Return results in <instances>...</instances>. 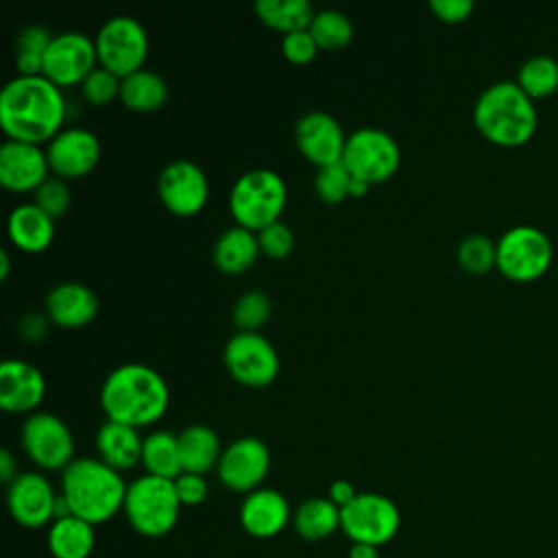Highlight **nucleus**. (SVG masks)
Here are the masks:
<instances>
[{
	"instance_id": "f257e3e1",
	"label": "nucleus",
	"mask_w": 558,
	"mask_h": 558,
	"mask_svg": "<svg viewBox=\"0 0 558 558\" xmlns=\"http://www.w3.org/2000/svg\"><path fill=\"white\" fill-rule=\"evenodd\" d=\"M68 116L63 89L39 76H13L0 92V126L9 140L48 144Z\"/></svg>"
},
{
	"instance_id": "f03ea898",
	"label": "nucleus",
	"mask_w": 558,
	"mask_h": 558,
	"mask_svg": "<svg viewBox=\"0 0 558 558\" xmlns=\"http://www.w3.org/2000/svg\"><path fill=\"white\" fill-rule=\"evenodd\" d=\"M170 390L166 379L148 364L126 362L116 366L102 381L100 408L107 421L135 429L155 425L168 410Z\"/></svg>"
},
{
	"instance_id": "7ed1b4c3",
	"label": "nucleus",
	"mask_w": 558,
	"mask_h": 558,
	"mask_svg": "<svg viewBox=\"0 0 558 558\" xmlns=\"http://www.w3.org/2000/svg\"><path fill=\"white\" fill-rule=\"evenodd\" d=\"M473 122L490 144L514 148L532 140L538 111L517 81H497L480 92L473 105Z\"/></svg>"
},
{
	"instance_id": "20e7f679",
	"label": "nucleus",
	"mask_w": 558,
	"mask_h": 558,
	"mask_svg": "<svg viewBox=\"0 0 558 558\" xmlns=\"http://www.w3.org/2000/svg\"><path fill=\"white\" fill-rule=\"evenodd\" d=\"M126 488L122 473L100 458H74L61 471V495L74 517L96 525L124 508Z\"/></svg>"
},
{
	"instance_id": "39448f33",
	"label": "nucleus",
	"mask_w": 558,
	"mask_h": 558,
	"mask_svg": "<svg viewBox=\"0 0 558 558\" xmlns=\"http://www.w3.org/2000/svg\"><path fill=\"white\" fill-rule=\"evenodd\" d=\"M286 203V181L270 168H255L240 174L229 192V211L235 225L253 233L281 220Z\"/></svg>"
},
{
	"instance_id": "423d86ee",
	"label": "nucleus",
	"mask_w": 558,
	"mask_h": 558,
	"mask_svg": "<svg viewBox=\"0 0 558 558\" xmlns=\"http://www.w3.org/2000/svg\"><path fill=\"white\" fill-rule=\"evenodd\" d=\"M122 510L137 534L157 538L177 525L181 501L172 480L144 473L129 484Z\"/></svg>"
},
{
	"instance_id": "0eeeda50",
	"label": "nucleus",
	"mask_w": 558,
	"mask_h": 558,
	"mask_svg": "<svg viewBox=\"0 0 558 558\" xmlns=\"http://www.w3.org/2000/svg\"><path fill=\"white\" fill-rule=\"evenodd\" d=\"M554 259L551 238L534 225L508 227L497 240V268L512 281L538 279Z\"/></svg>"
},
{
	"instance_id": "6e6552de",
	"label": "nucleus",
	"mask_w": 558,
	"mask_h": 558,
	"mask_svg": "<svg viewBox=\"0 0 558 558\" xmlns=\"http://www.w3.org/2000/svg\"><path fill=\"white\" fill-rule=\"evenodd\" d=\"M342 163L353 179L368 185L384 183L397 174L401 166V148L390 133L375 126H362L347 137Z\"/></svg>"
},
{
	"instance_id": "1a4fd4ad",
	"label": "nucleus",
	"mask_w": 558,
	"mask_h": 558,
	"mask_svg": "<svg viewBox=\"0 0 558 558\" xmlns=\"http://www.w3.org/2000/svg\"><path fill=\"white\" fill-rule=\"evenodd\" d=\"M98 65L120 78L144 68L148 57V35L140 20L131 15L109 17L94 37Z\"/></svg>"
},
{
	"instance_id": "9d476101",
	"label": "nucleus",
	"mask_w": 558,
	"mask_h": 558,
	"mask_svg": "<svg viewBox=\"0 0 558 558\" xmlns=\"http://www.w3.org/2000/svg\"><path fill=\"white\" fill-rule=\"evenodd\" d=\"M222 362L227 373L246 388H266L279 375V353L259 331H235L225 349Z\"/></svg>"
},
{
	"instance_id": "9b49d317",
	"label": "nucleus",
	"mask_w": 558,
	"mask_h": 558,
	"mask_svg": "<svg viewBox=\"0 0 558 558\" xmlns=\"http://www.w3.org/2000/svg\"><path fill=\"white\" fill-rule=\"evenodd\" d=\"M401 525L397 504L379 493H357V497L340 508V530L353 543L379 547L388 543Z\"/></svg>"
},
{
	"instance_id": "f8f14e48",
	"label": "nucleus",
	"mask_w": 558,
	"mask_h": 558,
	"mask_svg": "<svg viewBox=\"0 0 558 558\" xmlns=\"http://www.w3.org/2000/svg\"><path fill=\"white\" fill-rule=\"evenodd\" d=\"M22 449L39 469L63 471L74 460V436L57 414L33 412L22 423Z\"/></svg>"
},
{
	"instance_id": "ddd939ff",
	"label": "nucleus",
	"mask_w": 558,
	"mask_h": 558,
	"mask_svg": "<svg viewBox=\"0 0 558 558\" xmlns=\"http://www.w3.org/2000/svg\"><path fill=\"white\" fill-rule=\"evenodd\" d=\"M98 68L96 44L81 31L57 33L44 54L41 74L57 87L78 85Z\"/></svg>"
},
{
	"instance_id": "4468645a",
	"label": "nucleus",
	"mask_w": 558,
	"mask_h": 558,
	"mask_svg": "<svg viewBox=\"0 0 558 558\" xmlns=\"http://www.w3.org/2000/svg\"><path fill=\"white\" fill-rule=\"evenodd\" d=\"M157 196L170 214L179 218L196 216L209 201L207 174L190 159H174L157 177Z\"/></svg>"
},
{
	"instance_id": "2eb2a0df",
	"label": "nucleus",
	"mask_w": 558,
	"mask_h": 558,
	"mask_svg": "<svg viewBox=\"0 0 558 558\" xmlns=\"http://www.w3.org/2000/svg\"><path fill=\"white\" fill-rule=\"evenodd\" d=\"M270 471V451L255 436L233 440L218 460L216 473L222 486L233 493H253L262 486Z\"/></svg>"
},
{
	"instance_id": "dca6fc26",
	"label": "nucleus",
	"mask_w": 558,
	"mask_h": 558,
	"mask_svg": "<svg viewBox=\"0 0 558 558\" xmlns=\"http://www.w3.org/2000/svg\"><path fill=\"white\" fill-rule=\"evenodd\" d=\"M46 157L54 177L74 181L96 168L100 159V140L83 126L61 129L46 144Z\"/></svg>"
},
{
	"instance_id": "f3484780",
	"label": "nucleus",
	"mask_w": 558,
	"mask_h": 558,
	"mask_svg": "<svg viewBox=\"0 0 558 558\" xmlns=\"http://www.w3.org/2000/svg\"><path fill=\"white\" fill-rule=\"evenodd\" d=\"M347 137L340 122L325 111H307L294 126L296 148L316 168L342 161Z\"/></svg>"
},
{
	"instance_id": "a211bd4d",
	"label": "nucleus",
	"mask_w": 558,
	"mask_h": 558,
	"mask_svg": "<svg viewBox=\"0 0 558 558\" xmlns=\"http://www.w3.org/2000/svg\"><path fill=\"white\" fill-rule=\"evenodd\" d=\"M57 493L52 484L35 471L20 473L7 490L11 517L24 527H41L54 519Z\"/></svg>"
},
{
	"instance_id": "6ab92c4d",
	"label": "nucleus",
	"mask_w": 558,
	"mask_h": 558,
	"mask_svg": "<svg viewBox=\"0 0 558 558\" xmlns=\"http://www.w3.org/2000/svg\"><path fill=\"white\" fill-rule=\"evenodd\" d=\"M46 150L37 144L7 140L0 146V183L9 192H35L50 174Z\"/></svg>"
},
{
	"instance_id": "aec40b11",
	"label": "nucleus",
	"mask_w": 558,
	"mask_h": 558,
	"mask_svg": "<svg viewBox=\"0 0 558 558\" xmlns=\"http://www.w3.org/2000/svg\"><path fill=\"white\" fill-rule=\"evenodd\" d=\"M46 395L41 371L26 360H4L0 364V408L11 414H33Z\"/></svg>"
},
{
	"instance_id": "412c9836",
	"label": "nucleus",
	"mask_w": 558,
	"mask_h": 558,
	"mask_svg": "<svg viewBox=\"0 0 558 558\" xmlns=\"http://www.w3.org/2000/svg\"><path fill=\"white\" fill-rule=\"evenodd\" d=\"M44 312L52 325L63 329H78L96 318L98 296L85 283L63 281L46 294Z\"/></svg>"
},
{
	"instance_id": "4be33fe9",
	"label": "nucleus",
	"mask_w": 558,
	"mask_h": 558,
	"mask_svg": "<svg viewBox=\"0 0 558 558\" xmlns=\"http://www.w3.org/2000/svg\"><path fill=\"white\" fill-rule=\"evenodd\" d=\"M290 521V504L275 488L248 493L240 506V523L255 538L277 536Z\"/></svg>"
},
{
	"instance_id": "5701e85b",
	"label": "nucleus",
	"mask_w": 558,
	"mask_h": 558,
	"mask_svg": "<svg viewBox=\"0 0 558 558\" xmlns=\"http://www.w3.org/2000/svg\"><path fill=\"white\" fill-rule=\"evenodd\" d=\"M7 233L15 248L24 253H41L54 240V220L35 203H22L9 214Z\"/></svg>"
},
{
	"instance_id": "b1692460",
	"label": "nucleus",
	"mask_w": 558,
	"mask_h": 558,
	"mask_svg": "<svg viewBox=\"0 0 558 558\" xmlns=\"http://www.w3.org/2000/svg\"><path fill=\"white\" fill-rule=\"evenodd\" d=\"M142 445L144 438H140V432L124 423L105 421L96 432L98 458L120 473L142 462Z\"/></svg>"
},
{
	"instance_id": "393cba45",
	"label": "nucleus",
	"mask_w": 558,
	"mask_h": 558,
	"mask_svg": "<svg viewBox=\"0 0 558 558\" xmlns=\"http://www.w3.org/2000/svg\"><path fill=\"white\" fill-rule=\"evenodd\" d=\"M259 253L262 251H259L257 233L240 225H233L218 235L211 257L220 272L240 275V272H246L257 262Z\"/></svg>"
},
{
	"instance_id": "a878e982",
	"label": "nucleus",
	"mask_w": 558,
	"mask_h": 558,
	"mask_svg": "<svg viewBox=\"0 0 558 558\" xmlns=\"http://www.w3.org/2000/svg\"><path fill=\"white\" fill-rule=\"evenodd\" d=\"M179 438V453H181V469L183 473H196L205 475L207 471L218 466V460L222 456L220 438L218 434L207 425H190Z\"/></svg>"
},
{
	"instance_id": "bb28decb",
	"label": "nucleus",
	"mask_w": 558,
	"mask_h": 558,
	"mask_svg": "<svg viewBox=\"0 0 558 558\" xmlns=\"http://www.w3.org/2000/svg\"><path fill=\"white\" fill-rule=\"evenodd\" d=\"M120 100L126 109L137 113H150L166 105L168 100V83L155 70H137L122 78Z\"/></svg>"
},
{
	"instance_id": "cd10ccee",
	"label": "nucleus",
	"mask_w": 558,
	"mask_h": 558,
	"mask_svg": "<svg viewBox=\"0 0 558 558\" xmlns=\"http://www.w3.org/2000/svg\"><path fill=\"white\" fill-rule=\"evenodd\" d=\"M94 543V525L74 514L52 521L48 532V549L54 558H87Z\"/></svg>"
},
{
	"instance_id": "c85d7f7f",
	"label": "nucleus",
	"mask_w": 558,
	"mask_h": 558,
	"mask_svg": "<svg viewBox=\"0 0 558 558\" xmlns=\"http://www.w3.org/2000/svg\"><path fill=\"white\" fill-rule=\"evenodd\" d=\"M142 464L148 475L174 482L183 473L179 438L168 429H157L144 436Z\"/></svg>"
},
{
	"instance_id": "c756f323",
	"label": "nucleus",
	"mask_w": 558,
	"mask_h": 558,
	"mask_svg": "<svg viewBox=\"0 0 558 558\" xmlns=\"http://www.w3.org/2000/svg\"><path fill=\"white\" fill-rule=\"evenodd\" d=\"M255 15L268 28L288 35L310 28L316 11L307 0H257Z\"/></svg>"
},
{
	"instance_id": "7c9ffc66",
	"label": "nucleus",
	"mask_w": 558,
	"mask_h": 558,
	"mask_svg": "<svg viewBox=\"0 0 558 558\" xmlns=\"http://www.w3.org/2000/svg\"><path fill=\"white\" fill-rule=\"evenodd\" d=\"M294 527L307 541H323L340 527V508L329 497L305 499L296 508Z\"/></svg>"
},
{
	"instance_id": "2f4dec72",
	"label": "nucleus",
	"mask_w": 558,
	"mask_h": 558,
	"mask_svg": "<svg viewBox=\"0 0 558 558\" xmlns=\"http://www.w3.org/2000/svg\"><path fill=\"white\" fill-rule=\"evenodd\" d=\"M52 33L41 24L24 26L15 37V68L20 76H39Z\"/></svg>"
},
{
	"instance_id": "473e14b6",
	"label": "nucleus",
	"mask_w": 558,
	"mask_h": 558,
	"mask_svg": "<svg viewBox=\"0 0 558 558\" xmlns=\"http://www.w3.org/2000/svg\"><path fill=\"white\" fill-rule=\"evenodd\" d=\"M519 87L532 98H545L558 89V61L545 52L527 57L517 72Z\"/></svg>"
},
{
	"instance_id": "72a5a7b5",
	"label": "nucleus",
	"mask_w": 558,
	"mask_h": 558,
	"mask_svg": "<svg viewBox=\"0 0 558 558\" xmlns=\"http://www.w3.org/2000/svg\"><path fill=\"white\" fill-rule=\"evenodd\" d=\"M307 31L312 33L318 50H327V52L342 50L353 39L351 20L344 13L336 11V9L316 11Z\"/></svg>"
},
{
	"instance_id": "f704fd0d",
	"label": "nucleus",
	"mask_w": 558,
	"mask_h": 558,
	"mask_svg": "<svg viewBox=\"0 0 558 558\" xmlns=\"http://www.w3.org/2000/svg\"><path fill=\"white\" fill-rule=\"evenodd\" d=\"M456 257L469 275H484L497 266V242L484 233H469L460 240Z\"/></svg>"
},
{
	"instance_id": "c9c22d12",
	"label": "nucleus",
	"mask_w": 558,
	"mask_h": 558,
	"mask_svg": "<svg viewBox=\"0 0 558 558\" xmlns=\"http://www.w3.org/2000/svg\"><path fill=\"white\" fill-rule=\"evenodd\" d=\"M272 314V303L266 292L248 290L238 296L233 305V325L238 331H257L262 329Z\"/></svg>"
},
{
	"instance_id": "e433bc0d",
	"label": "nucleus",
	"mask_w": 558,
	"mask_h": 558,
	"mask_svg": "<svg viewBox=\"0 0 558 558\" xmlns=\"http://www.w3.org/2000/svg\"><path fill=\"white\" fill-rule=\"evenodd\" d=\"M351 172L344 168L342 161L323 166L314 174V192L320 201L329 205H338L347 198H351Z\"/></svg>"
},
{
	"instance_id": "4c0bfd02",
	"label": "nucleus",
	"mask_w": 558,
	"mask_h": 558,
	"mask_svg": "<svg viewBox=\"0 0 558 558\" xmlns=\"http://www.w3.org/2000/svg\"><path fill=\"white\" fill-rule=\"evenodd\" d=\"M120 85L122 78L116 76L113 72L105 70V68H96L83 83H81V96L87 105L94 107H102L109 105L111 100L120 98Z\"/></svg>"
},
{
	"instance_id": "58836bf2",
	"label": "nucleus",
	"mask_w": 558,
	"mask_h": 558,
	"mask_svg": "<svg viewBox=\"0 0 558 558\" xmlns=\"http://www.w3.org/2000/svg\"><path fill=\"white\" fill-rule=\"evenodd\" d=\"M35 205L46 211L52 220L65 216L70 203H72V194H70V185L65 179H59V177H48L35 192Z\"/></svg>"
},
{
	"instance_id": "ea45409f",
	"label": "nucleus",
	"mask_w": 558,
	"mask_h": 558,
	"mask_svg": "<svg viewBox=\"0 0 558 558\" xmlns=\"http://www.w3.org/2000/svg\"><path fill=\"white\" fill-rule=\"evenodd\" d=\"M257 242H259V251L266 257L283 259L294 248V233H292V229L286 222L277 220V222L268 225L266 229L257 231Z\"/></svg>"
},
{
	"instance_id": "a19ab883",
	"label": "nucleus",
	"mask_w": 558,
	"mask_h": 558,
	"mask_svg": "<svg viewBox=\"0 0 558 558\" xmlns=\"http://www.w3.org/2000/svg\"><path fill=\"white\" fill-rule=\"evenodd\" d=\"M281 52L283 57L294 63V65H305L310 61H314V57L318 54V46L312 37V33L305 31H294L281 37Z\"/></svg>"
},
{
	"instance_id": "79ce46f5",
	"label": "nucleus",
	"mask_w": 558,
	"mask_h": 558,
	"mask_svg": "<svg viewBox=\"0 0 558 558\" xmlns=\"http://www.w3.org/2000/svg\"><path fill=\"white\" fill-rule=\"evenodd\" d=\"M174 490L181 506H198L207 499V493H209L205 475H196V473H181L174 480Z\"/></svg>"
},
{
	"instance_id": "37998d69",
	"label": "nucleus",
	"mask_w": 558,
	"mask_h": 558,
	"mask_svg": "<svg viewBox=\"0 0 558 558\" xmlns=\"http://www.w3.org/2000/svg\"><path fill=\"white\" fill-rule=\"evenodd\" d=\"M473 0H429L432 13L447 24H460L473 13Z\"/></svg>"
},
{
	"instance_id": "c03bdc74",
	"label": "nucleus",
	"mask_w": 558,
	"mask_h": 558,
	"mask_svg": "<svg viewBox=\"0 0 558 558\" xmlns=\"http://www.w3.org/2000/svg\"><path fill=\"white\" fill-rule=\"evenodd\" d=\"M48 325L50 318L46 316V312H26L17 320V333L28 342H39L48 333Z\"/></svg>"
},
{
	"instance_id": "a18cd8bd",
	"label": "nucleus",
	"mask_w": 558,
	"mask_h": 558,
	"mask_svg": "<svg viewBox=\"0 0 558 558\" xmlns=\"http://www.w3.org/2000/svg\"><path fill=\"white\" fill-rule=\"evenodd\" d=\"M355 497H357V490L353 488L351 482H347V480H336V482L329 484V499H331L338 508L349 506Z\"/></svg>"
},
{
	"instance_id": "49530a36",
	"label": "nucleus",
	"mask_w": 558,
	"mask_h": 558,
	"mask_svg": "<svg viewBox=\"0 0 558 558\" xmlns=\"http://www.w3.org/2000/svg\"><path fill=\"white\" fill-rule=\"evenodd\" d=\"M17 475H20V473H17V460H15V456H13L9 449H2V451H0V477H2L7 484H11Z\"/></svg>"
},
{
	"instance_id": "de8ad7c7",
	"label": "nucleus",
	"mask_w": 558,
	"mask_h": 558,
	"mask_svg": "<svg viewBox=\"0 0 558 558\" xmlns=\"http://www.w3.org/2000/svg\"><path fill=\"white\" fill-rule=\"evenodd\" d=\"M349 558H379L377 547L366 543H353L349 549Z\"/></svg>"
},
{
	"instance_id": "09e8293b",
	"label": "nucleus",
	"mask_w": 558,
	"mask_h": 558,
	"mask_svg": "<svg viewBox=\"0 0 558 558\" xmlns=\"http://www.w3.org/2000/svg\"><path fill=\"white\" fill-rule=\"evenodd\" d=\"M368 190H371L368 183H364V181H360V179H353V181H351V198H362V196L368 194Z\"/></svg>"
},
{
	"instance_id": "8fccbe9b",
	"label": "nucleus",
	"mask_w": 558,
	"mask_h": 558,
	"mask_svg": "<svg viewBox=\"0 0 558 558\" xmlns=\"http://www.w3.org/2000/svg\"><path fill=\"white\" fill-rule=\"evenodd\" d=\"M9 270H11V257L7 251L0 253V279L4 281L9 277Z\"/></svg>"
}]
</instances>
